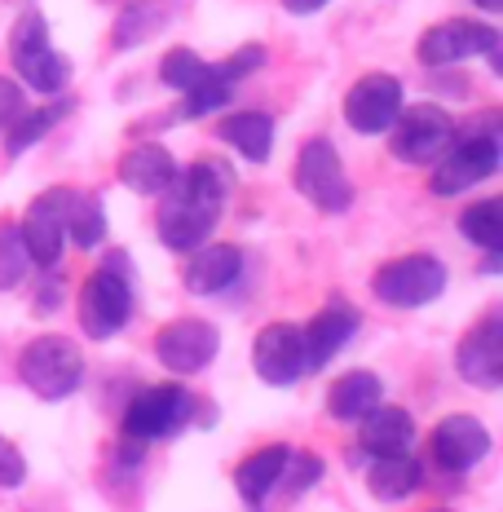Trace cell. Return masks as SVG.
Masks as SVG:
<instances>
[{"label": "cell", "mask_w": 503, "mask_h": 512, "mask_svg": "<svg viewBox=\"0 0 503 512\" xmlns=\"http://www.w3.org/2000/svg\"><path fill=\"white\" fill-rule=\"evenodd\" d=\"M230 168L217 159H199L195 168H186V177L177 173V181L164 190V208H159V239L173 252H195L208 243L217 212L226 208L230 195Z\"/></svg>", "instance_id": "obj_1"}, {"label": "cell", "mask_w": 503, "mask_h": 512, "mask_svg": "<svg viewBox=\"0 0 503 512\" xmlns=\"http://www.w3.org/2000/svg\"><path fill=\"white\" fill-rule=\"evenodd\" d=\"M18 376L36 398L62 402L80 389L84 380V354L71 336H36L31 345L18 354Z\"/></svg>", "instance_id": "obj_2"}, {"label": "cell", "mask_w": 503, "mask_h": 512, "mask_svg": "<svg viewBox=\"0 0 503 512\" xmlns=\"http://www.w3.org/2000/svg\"><path fill=\"white\" fill-rule=\"evenodd\" d=\"M76 314H80V332L89 340H111L124 332L128 318H133V283H128L124 261L102 265L80 283Z\"/></svg>", "instance_id": "obj_3"}, {"label": "cell", "mask_w": 503, "mask_h": 512, "mask_svg": "<svg viewBox=\"0 0 503 512\" xmlns=\"http://www.w3.org/2000/svg\"><path fill=\"white\" fill-rule=\"evenodd\" d=\"M190 420H195V393H186L181 384H151L128 402L124 433L133 442H164V437H177Z\"/></svg>", "instance_id": "obj_4"}, {"label": "cell", "mask_w": 503, "mask_h": 512, "mask_svg": "<svg viewBox=\"0 0 503 512\" xmlns=\"http://www.w3.org/2000/svg\"><path fill=\"white\" fill-rule=\"evenodd\" d=\"M389 151L402 164H437L446 151L455 146V120L442 111V106H411V111H398V120L389 128Z\"/></svg>", "instance_id": "obj_5"}, {"label": "cell", "mask_w": 503, "mask_h": 512, "mask_svg": "<svg viewBox=\"0 0 503 512\" xmlns=\"http://www.w3.org/2000/svg\"><path fill=\"white\" fill-rule=\"evenodd\" d=\"M371 287H376V296L384 305L420 309L446 292V265L428 252H411V256H398V261L380 265Z\"/></svg>", "instance_id": "obj_6"}, {"label": "cell", "mask_w": 503, "mask_h": 512, "mask_svg": "<svg viewBox=\"0 0 503 512\" xmlns=\"http://www.w3.org/2000/svg\"><path fill=\"white\" fill-rule=\"evenodd\" d=\"M296 190H301L318 212H345L353 204V186H349L345 164H340L336 146L323 142V137L305 142L301 159H296Z\"/></svg>", "instance_id": "obj_7"}, {"label": "cell", "mask_w": 503, "mask_h": 512, "mask_svg": "<svg viewBox=\"0 0 503 512\" xmlns=\"http://www.w3.org/2000/svg\"><path fill=\"white\" fill-rule=\"evenodd\" d=\"M468 58H495L499 62V31L477 18H451L420 36V62L424 67H455Z\"/></svg>", "instance_id": "obj_8"}, {"label": "cell", "mask_w": 503, "mask_h": 512, "mask_svg": "<svg viewBox=\"0 0 503 512\" xmlns=\"http://www.w3.org/2000/svg\"><path fill=\"white\" fill-rule=\"evenodd\" d=\"M499 173V137L495 133H473L464 142H455L451 151L433 164V181L428 190L433 195H459V190L477 186V181L495 177Z\"/></svg>", "instance_id": "obj_9"}, {"label": "cell", "mask_w": 503, "mask_h": 512, "mask_svg": "<svg viewBox=\"0 0 503 512\" xmlns=\"http://www.w3.org/2000/svg\"><path fill=\"white\" fill-rule=\"evenodd\" d=\"M67 204H71L67 186H53L40 199H31L23 226H18L23 248H27V261L45 265V270H53V265L62 261V243H67Z\"/></svg>", "instance_id": "obj_10"}, {"label": "cell", "mask_w": 503, "mask_h": 512, "mask_svg": "<svg viewBox=\"0 0 503 512\" xmlns=\"http://www.w3.org/2000/svg\"><path fill=\"white\" fill-rule=\"evenodd\" d=\"M490 455V433L477 415H446L428 437V460L442 473H468Z\"/></svg>", "instance_id": "obj_11"}, {"label": "cell", "mask_w": 503, "mask_h": 512, "mask_svg": "<svg viewBox=\"0 0 503 512\" xmlns=\"http://www.w3.org/2000/svg\"><path fill=\"white\" fill-rule=\"evenodd\" d=\"M402 111V84L393 76H384V71H371V76H362L353 89L345 93V120L353 133H389L393 120H398Z\"/></svg>", "instance_id": "obj_12"}, {"label": "cell", "mask_w": 503, "mask_h": 512, "mask_svg": "<svg viewBox=\"0 0 503 512\" xmlns=\"http://www.w3.org/2000/svg\"><path fill=\"white\" fill-rule=\"evenodd\" d=\"M217 349H221L217 327L203 323V318H177V323H168L155 340V358L164 362L168 371H177V376H195V371H203L212 358H217Z\"/></svg>", "instance_id": "obj_13"}, {"label": "cell", "mask_w": 503, "mask_h": 512, "mask_svg": "<svg viewBox=\"0 0 503 512\" xmlns=\"http://www.w3.org/2000/svg\"><path fill=\"white\" fill-rule=\"evenodd\" d=\"M252 371L265 384H274V389H287V384L309 376L301 327H292V323H270L265 327V332L256 336V345H252Z\"/></svg>", "instance_id": "obj_14"}, {"label": "cell", "mask_w": 503, "mask_h": 512, "mask_svg": "<svg viewBox=\"0 0 503 512\" xmlns=\"http://www.w3.org/2000/svg\"><path fill=\"white\" fill-rule=\"evenodd\" d=\"M455 367L459 376L477 389H495L503 380V323L499 314L481 318V323L459 340V354H455Z\"/></svg>", "instance_id": "obj_15"}, {"label": "cell", "mask_w": 503, "mask_h": 512, "mask_svg": "<svg viewBox=\"0 0 503 512\" xmlns=\"http://www.w3.org/2000/svg\"><path fill=\"white\" fill-rule=\"evenodd\" d=\"M243 274V252L234 243H203V248L186 252L181 265V283L195 296H217Z\"/></svg>", "instance_id": "obj_16"}, {"label": "cell", "mask_w": 503, "mask_h": 512, "mask_svg": "<svg viewBox=\"0 0 503 512\" xmlns=\"http://www.w3.org/2000/svg\"><path fill=\"white\" fill-rule=\"evenodd\" d=\"M358 332V318H353L349 305H327L309 318V327H301V340H305V367L318 371L327 367L340 349L349 345V336Z\"/></svg>", "instance_id": "obj_17"}, {"label": "cell", "mask_w": 503, "mask_h": 512, "mask_svg": "<svg viewBox=\"0 0 503 512\" xmlns=\"http://www.w3.org/2000/svg\"><path fill=\"white\" fill-rule=\"evenodd\" d=\"M358 424H362L358 442L371 460H376V455H406V446L415 442V420H411V411H402V407H384L380 402V407L367 411Z\"/></svg>", "instance_id": "obj_18"}, {"label": "cell", "mask_w": 503, "mask_h": 512, "mask_svg": "<svg viewBox=\"0 0 503 512\" xmlns=\"http://www.w3.org/2000/svg\"><path fill=\"white\" fill-rule=\"evenodd\" d=\"M120 181L133 190V195H164V190L177 181V159L155 142L133 146V151L120 159Z\"/></svg>", "instance_id": "obj_19"}, {"label": "cell", "mask_w": 503, "mask_h": 512, "mask_svg": "<svg viewBox=\"0 0 503 512\" xmlns=\"http://www.w3.org/2000/svg\"><path fill=\"white\" fill-rule=\"evenodd\" d=\"M287 455H292V451H287L283 442H274V446H261V451H252L248 460L239 464V473H234V486H239L243 504H248L252 512H261V508H265L270 490L278 486V473H283Z\"/></svg>", "instance_id": "obj_20"}, {"label": "cell", "mask_w": 503, "mask_h": 512, "mask_svg": "<svg viewBox=\"0 0 503 512\" xmlns=\"http://www.w3.org/2000/svg\"><path fill=\"white\" fill-rule=\"evenodd\" d=\"M384 398V384L376 371H345L336 384L327 389V411L336 420H362L367 411H376Z\"/></svg>", "instance_id": "obj_21"}, {"label": "cell", "mask_w": 503, "mask_h": 512, "mask_svg": "<svg viewBox=\"0 0 503 512\" xmlns=\"http://www.w3.org/2000/svg\"><path fill=\"white\" fill-rule=\"evenodd\" d=\"M14 67H18V80H27V89H36V93H62L67 80H71V62L62 58L53 45L18 49Z\"/></svg>", "instance_id": "obj_22"}, {"label": "cell", "mask_w": 503, "mask_h": 512, "mask_svg": "<svg viewBox=\"0 0 503 512\" xmlns=\"http://www.w3.org/2000/svg\"><path fill=\"white\" fill-rule=\"evenodd\" d=\"M168 5H173V0H133L128 9H120L115 31H111L115 49H137V45H146L151 36H159L164 23L173 18V9Z\"/></svg>", "instance_id": "obj_23"}, {"label": "cell", "mask_w": 503, "mask_h": 512, "mask_svg": "<svg viewBox=\"0 0 503 512\" xmlns=\"http://www.w3.org/2000/svg\"><path fill=\"white\" fill-rule=\"evenodd\" d=\"M221 142H230L243 159L265 164V159H270V146H274V120L265 111L226 115V120H221Z\"/></svg>", "instance_id": "obj_24"}, {"label": "cell", "mask_w": 503, "mask_h": 512, "mask_svg": "<svg viewBox=\"0 0 503 512\" xmlns=\"http://www.w3.org/2000/svg\"><path fill=\"white\" fill-rule=\"evenodd\" d=\"M420 486V464L411 455H376L367 468V490L380 504H398V499L415 495Z\"/></svg>", "instance_id": "obj_25"}, {"label": "cell", "mask_w": 503, "mask_h": 512, "mask_svg": "<svg viewBox=\"0 0 503 512\" xmlns=\"http://www.w3.org/2000/svg\"><path fill=\"white\" fill-rule=\"evenodd\" d=\"M106 234V208L98 195H76L71 190V204H67V239L80 243V248H98Z\"/></svg>", "instance_id": "obj_26"}, {"label": "cell", "mask_w": 503, "mask_h": 512, "mask_svg": "<svg viewBox=\"0 0 503 512\" xmlns=\"http://www.w3.org/2000/svg\"><path fill=\"white\" fill-rule=\"evenodd\" d=\"M459 234H464L468 243H477V248L486 252H499L503 243V204L499 199H481L459 217Z\"/></svg>", "instance_id": "obj_27"}, {"label": "cell", "mask_w": 503, "mask_h": 512, "mask_svg": "<svg viewBox=\"0 0 503 512\" xmlns=\"http://www.w3.org/2000/svg\"><path fill=\"white\" fill-rule=\"evenodd\" d=\"M67 111H71L67 102H58V106H45V111H23V115H18L14 124L5 128V151H9V155H23L27 146H31V142H40V137H45L49 128L58 124V120H62V115H67Z\"/></svg>", "instance_id": "obj_28"}, {"label": "cell", "mask_w": 503, "mask_h": 512, "mask_svg": "<svg viewBox=\"0 0 503 512\" xmlns=\"http://www.w3.org/2000/svg\"><path fill=\"white\" fill-rule=\"evenodd\" d=\"M208 67L212 62H203L195 49H168L164 62H159V80H164L173 93H190L203 80V71Z\"/></svg>", "instance_id": "obj_29"}, {"label": "cell", "mask_w": 503, "mask_h": 512, "mask_svg": "<svg viewBox=\"0 0 503 512\" xmlns=\"http://www.w3.org/2000/svg\"><path fill=\"white\" fill-rule=\"evenodd\" d=\"M27 248H23V234H18L14 221H0V292L23 283L27 274Z\"/></svg>", "instance_id": "obj_30"}, {"label": "cell", "mask_w": 503, "mask_h": 512, "mask_svg": "<svg viewBox=\"0 0 503 512\" xmlns=\"http://www.w3.org/2000/svg\"><path fill=\"white\" fill-rule=\"evenodd\" d=\"M230 89H234V84L221 80V71H217V67H208L195 89L181 93V98H186V106H181V111H186V120H203V115H212L221 102L230 98Z\"/></svg>", "instance_id": "obj_31"}, {"label": "cell", "mask_w": 503, "mask_h": 512, "mask_svg": "<svg viewBox=\"0 0 503 512\" xmlns=\"http://www.w3.org/2000/svg\"><path fill=\"white\" fill-rule=\"evenodd\" d=\"M323 477V464L314 460V455H305V451H292L287 455V464H283V473H278V482H283V495L287 499H296L301 490H309Z\"/></svg>", "instance_id": "obj_32"}, {"label": "cell", "mask_w": 503, "mask_h": 512, "mask_svg": "<svg viewBox=\"0 0 503 512\" xmlns=\"http://www.w3.org/2000/svg\"><path fill=\"white\" fill-rule=\"evenodd\" d=\"M23 482H27V460H23V451H18L9 437H0V486L14 490V486H23Z\"/></svg>", "instance_id": "obj_33"}, {"label": "cell", "mask_w": 503, "mask_h": 512, "mask_svg": "<svg viewBox=\"0 0 503 512\" xmlns=\"http://www.w3.org/2000/svg\"><path fill=\"white\" fill-rule=\"evenodd\" d=\"M31 45H49V27H45V18L36 14V9H27L23 18H18V27H14V40H9V49H31Z\"/></svg>", "instance_id": "obj_34"}, {"label": "cell", "mask_w": 503, "mask_h": 512, "mask_svg": "<svg viewBox=\"0 0 503 512\" xmlns=\"http://www.w3.org/2000/svg\"><path fill=\"white\" fill-rule=\"evenodd\" d=\"M261 62H265V49L261 45H248V49H239V53H234V58L230 62H221V80H226V84H234V80H243V76H248V71H256V67H261Z\"/></svg>", "instance_id": "obj_35"}, {"label": "cell", "mask_w": 503, "mask_h": 512, "mask_svg": "<svg viewBox=\"0 0 503 512\" xmlns=\"http://www.w3.org/2000/svg\"><path fill=\"white\" fill-rule=\"evenodd\" d=\"M27 111V102H23V89H18L9 76H0V133H5L9 124L18 120V115Z\"/></svg>", "instance_id": "obj_36"}, {"label": "cell", "mask_w": 503, "mask_h": 512, "mask_svg": "<svg viewBox=\"0 0 503 512\" xmlns=\"http://www.w3.org/2000/svg\"><path fill=\"white\" fill-rule=\"evenodd\" d=\"M323 5H327V0H283L287 14H318Z\"/></svg>", "instance_id": "obj_37"}, {"label": "cell", "mask_w": 503, "mask_h": 512, "mask_svg": "<svg viewBox=\"0 0 503 512\" xmlns=\"http://www.w3.org/2000/svg\"><path fill=\"white\" fill-rule=\"evenodd\" d=\"M477 5L486 9V14H499V9H503V0H477Z\"/></svg>", "instance_id": "obj_38"}, {"label": "cell", "mask_w": 503, "mask_h": 512, "mask_svg": "<svg viewBox=\"0 0 503 512\" xmlns=\"http://www.w3.org/2000/svg\"><path fill=\"white\" fill-rule=\"evenodd\" d=\"M433 512H446V508H433Z\"/></svg>", "instance_id": "obj_39"}]
</instances>
